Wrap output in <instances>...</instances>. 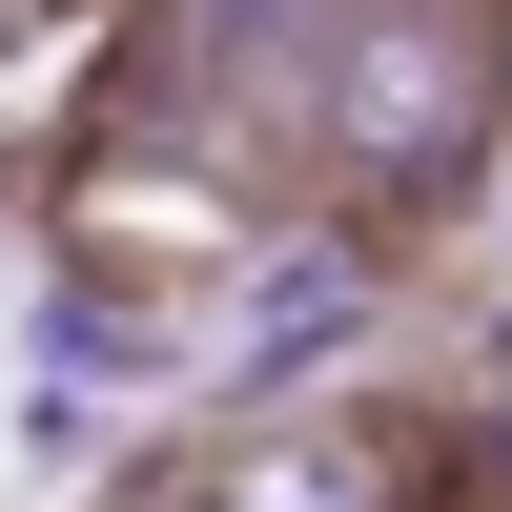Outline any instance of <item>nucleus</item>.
<instances>
[{
	"instance_id": "f257e3e1",
	"label": "nucleus",
	"mask_w": 512,
	"mask_h": 512,
	"mask_svg": "<svg viewBox=\"0 0 512 512\" xmlns=\"http://www.w3.org/2000/svg\"><path fill=\"white\" fill-rule=\"evenodd\" d=\"M492 144H512V123H492L472 0H349V21H328V62H308V164H328V205L410 226V205H451Z\"/></svg>"
},
{
	"instance_id": "f03ea898",
	"label": "nucleus",
	"mask_w": 512,
	"mask_h": 512,
	"mask_svg": "<svg viewBox=\"0 0 512 512\" xmlns=\"http://www.w3.org/2000/svg\"><path fill=\"white\" fill-rule=\"evenodd\" d=\"M410 410H308V431H246V451H205V492L185 512H410Z\"/></svg>"
},
{
	"instance_id": "7ed1b4c3",
	"label": "nucleus",
	"mask_w": 512,
	"mask_h": 512,
	"mask_svg": "<svg viewBox=\"0 0 512 512\" xmlns=\"http://www.w3.org/2000/svg\"><path fill=\"white\" fill-rule=\"evenodd\" d=\"M82 41H103V21H41V0L0 21V144H62V123H82Z\"/></svg>"
},
{
	"instance_id": "20e7f679",
	"label": "nucleus",
	"mask_w": 512,
	"mask_h": 512,
	"mask_svg": "<svg viewBox=\"0 0 512 512\" xmlns=\"http://www.w3.org/2000/svg\"><path fill=\"white\" fill-rule=\"evenodd\" d=\"M472 41H492V123H512V0H472Z\"/></svg>"
},
{
	"instance_id": "39448f33",
	"label": "nucleus",
	"mask_w": 512,
	"mask_h": 512,
	"mask_svg": "<svg viewBox=\"0 0 512 512\" xmlns=\"http://www.w3.org/2000/svg\"><path fill=\"white\" fill-rule=\"evenodd\" d=\"M41 21H144V0H41Z\"/></svg>"
}]
</instances>
